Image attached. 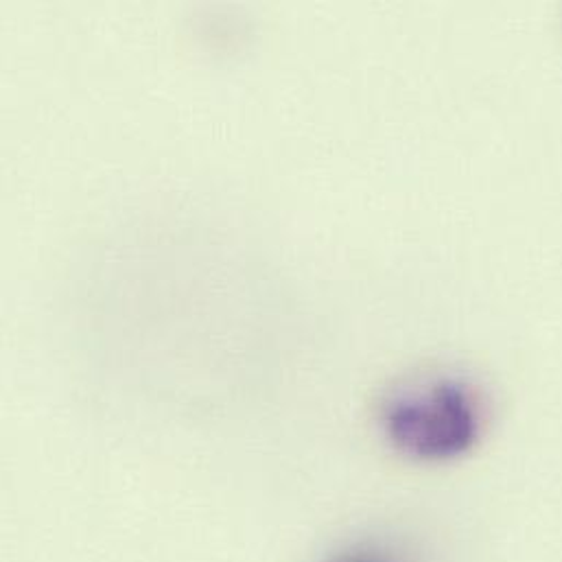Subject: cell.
Instances as JSON below:
<instances>
[{
  "label": "cell",
  "instance_id": "cell-2",
  "mask_svg": "<svg viewBox=\"0 0 562 562\" xmlns=\"http://www.w3.org/2000/svg\"><path fill=\"white\" fill-rule=\"evenodd\" d=\"M333 562H398L392 554L379 550V548H357L350 552L339 554Z\"/></svg>",
  "mask_w": 562,
  "mask_h": 562
},
{
  "label": "cell",
  "instance_id": "cell-1",
  "mask_svg": "<svg viewBox=\"0 0 562 562\" xmlns=\"http://www.w3.org/2000/svg\"><path fill=\"white\" fill-rule=\"evenodd\" d=\"M486 425V403L471 381L429 376L396 390L381 409L387 442L412 460L442 462L467 453Z\"/></svg>",
  "mask_w": 562,
  "mask_h": 562
}]
</instances>
